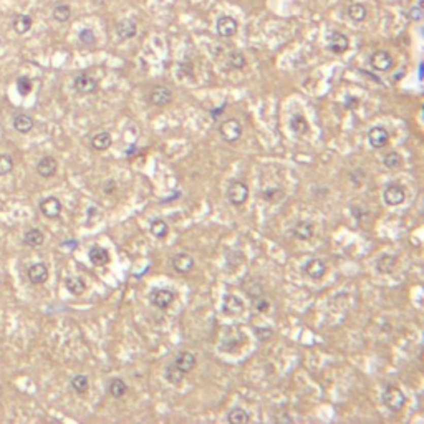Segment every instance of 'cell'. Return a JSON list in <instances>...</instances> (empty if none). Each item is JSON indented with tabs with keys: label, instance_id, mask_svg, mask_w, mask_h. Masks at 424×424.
I'll return each mask as SVG.
<instances>
[{
	"label": "cell",
	"instance_id": "cell-46",
	"mask_svg": "<svg viewBox=\"0 0 424 424\" xmlns=\"http://www.w3.org/2000/svg\"><path fill=\"white\" fill-rule=\"evenodd\" d=\"M225 108H227V105L224 103L222 106H219V108H216V110H212V111H211V116H212L214 119H216V118H219V116H220V115H222V113L225 111Z\"/></svg>",
	"mask_w": 424,
	"mask_h": 424
},
{
	"label": "cell",
	"instance_id": "cell-45",
	"mask_svg": "<svg viewBox=\"0 0 424 424\" xmlns=\"http://www.w3.org/2000/svg\"><path fill=\"white\" fill-rule=\"evenodd\" d=\"M270 308V302L265 300V299H257L255 302V310L258 313H267Z\"/></svg>",
	"mask_w": 424,
	"mask_h": 424
},
{
	"label": "cell",
	"instance_id": "cell-51",
	"mask_svg": "<svg viewBox=\"0 0 424 424\" xmlns=\"http://www.w3.org/2000/svg\"><path fill=\"white\" fill-rule=\"evenodd\" d=\"M0 45H2V39H0Z\"/></svg>",
	"mask_w": 424,
	"mask_h": 424
},
{
	"label": "cell",
	"instance_id": "cell-42",
	"mask_svg": "<svg viewBox=\"0 0 424 424\" xmlns=\"http://www.w3.org/2000/svg\"><path fill=\"white\" fill-rule=\"evenodd\" d=\"M255 337L260 340V341H267L274 337V330L269 327H257L255 328Z\"/></svg>",
	"mask_w": 424,
	"mask_h": 424
},
{
	"label": "cell",
	"instance_id": "cell-17",
	"mask_svg": "<svg viewBox=\"0 0 424 424\" xmlns=\"http://www.w3.org/2000/svg\"><path fill=\"white\" fill-rule=\"evenodd\" d=\"M138 34V25L131 18H123L121 22L116 23V35L121 40H129Z\"/></svg>",
	"mask_w": 424,
	"mask_h": 424
},
{
	"label": "cell",
	"instance_id": "cell-15",
	"mask_svg": "<svg viewBox=\"0 0 424 424\" xmlns=\"http://www.w3.org/2000/svg\"><path fill=\"white\" fill-rule=\"evenodd\" d=\"M368 141L373 148H383L386 146V143L389 141V133L386 131V128L383 126H373V128L368 131Z\"/></svg>",
	"mask_w": 424,
	"mask_h": 424
},
{
	"label": "cell",
	"instance_id": "cell-36",
	"mask_svg": "<svg viewBox=\"0 0 424 424\" xmlns=\"http://www.w3.org/2000/svg\"><path fill=\"white\" fill-rule=\"evenodd\" d=\"M383 164L388 169H398L401 168L403 164V157L400 153H396V151H389V153H386L383 157Z\"/></svg>",
	"mask_w": 424,
	"mask_h": 424
},
{
	"label": "cell",
	"instance_id": "cell-40",
	"mask_svg": "<svg viewBox=\"0 0 424 424\" xmlns=\"http://www.w3.org/2000/svg\"><path fill=\"white\" fill-rule=\"evenodd\" d=\"M17 90L22 96H27V94L31 91V81L27 77H20L17 80Z\"/></svg>",
	"mask_w": 424,
	"mask_h": 424
},
{
	"label": "cell",
	"instance_id": "cell-41",
	"mask_svg": "<svg viewBox=\"0 0 424 424\" xmlns=\"http://www.w3.org/2000/svg\"><path fill=\"white\" fill-rule=\"evenodd\" d=\"M78 39L81 43H85V45H93L94 42H96V37H94L93 34V30L90 28H83L80 31V35H78Z\"/></svg>",
	"mask_w": 424,
	"mask_h": 424
},
{
	"label": "cell",
	"instance_id": "cell-39",
	"mask_svg": "<svg viewBox=\"0 0 424 424\" xmlns=\"http://www.w3.org/2000/svg\"><path fill=\"white\" fill-rule=\"evenodd\" d=\"M14 171V159L9 154H0V176H7Z\"/></svg>",
	"mask_w": 424,
	"mask_h": 424
},
{
	"label": "cell",
	"instance_id": "cell-27",
	"mask_svg": "<svg viewBox=\"0 0 424 424\" xmlns=\"http://www.w3.org/2000/svg\"><path fill=\"white\" fill-rule=\"evenodd\" d=\"M111 144H113V138L110 133H106V131L98 133V135L93 136V139H91V146L96 151H106Z\"/></svg>",
	"mask_w": 424,
	"mask_h": 424
},
{
	"label": "cell",
	"instance_id": "cell-30",
	"mask_svg": "<svg viewBox=\"0 0 424 424\" xmlns=\"http://www.w3.org/2000/svg\"><path fill=\"white\" fill-rule=\"evenodd\" d=\"M149 231L156 239H164L169 234V225L162 219H153L149 224Z\"/></svg>",
	"mask_w": 424,
	"mask_h": 424
},
{
	"label": "cell",
	"instance_id": "cell-32",
	"mask_svg": "<svg viewBox=\"0 0 424 424\" xmlns=\"http://www.w3.org/2000/svg\"><path fill=\"white\" fill-rule=\"evenodd\" d=\"M110 395L113 398H123L126 393H128V384H126L121 378H113L110 381Z\"/></svg>",
	"mask_w": 424,
	"mask_h": 424
},
{
	"label": "cell",
	"instance_id": "cell-12",
	"mask_svg": "<svg viewBox=\"0 0 424 424\" xmlns=\"http://www.w3.org/2000/svg\"><path fill=\"white\" fill-rule=\"evenodd\" d=\"M216 30L217 35L222 37V39H231V37L236 35L237 31V22L236 18L232 17H219L217 23H216Z\"/></svg>",
	"mask_w": 424,
	"mask_h": 424
},
{
	"label": "cell",
	"instance_id": "cell-26",
	"mask_svg": "<svg viewBox=\"0 0 424 424\" xmlns=\"http://www.w3.org/2000/svg\"><path fill=\"white\" fill-rule=\"evenodd\" d=\"M290 128H292V131L297 133V135L303 136L310 131V124H308L307 118L303 115H293L292 118H290Z\"/></svg>",
	"mask_w": 424,
	"mask_h": 424
},
{
	"label": "cell",
	"instance_id": "cell-50",
	"mask_svg": "<svg viewBox=\"0 0 424 424\" xmlns=\"http://www.w3.org/2000/svg\"><path fill=\"white\" fill-rule=\"evenodd\" d=\"M0 396H2V386H0Z\"/></svg>",
	"mask_w": 424,
	"mask_h": 424
},
{
	"label": "cell",
	"instance_id": "cell-31",
	"mask_svg": "<svg viewBox=\"0 0 424 424\" xmlns=\"http://www.w3.org/2000/svg\"><path fill=\"white\" fill-rule=\"evenodd\" d=\"M227 421L231 424H247L250 422V416L247 414V411L242 408H234L227 414Z\"/></svg>",
	"mask_w": 424,
	"mask_h": 424
},
{
	"label": "cell",
	"instance_id": "cell-48",
	"mask_svg": "<svg viewBox=\"0 0 424 424\" xmlns=\"http://www.w3.org/2000/svg\"><path fill=\"white\" fill-rule=\"evenodd\" d=\"M136 151H138V148H136V146H131L129 149H126V154H128V156H131L133 153H136Z\"/></svg>",
	"mask_w": 424,
	"mask_h": 424
},
{
	"label": "cell",
	"instance_id": "cell-10",
	"mask_svg": "<svg viewBox=\"0 0 424 424\" xmlns=\"http://www.w3.org/2000/svg\"><path fill=\"white\" fill-rule=\"evenodd\" d=\"M348 47H350V40H348L346 35L340 34V31H333V34H330V37H328V50H330V52L341 55L346 52Z\"/></svg>",
	"mask_w": 424,
	"mask_h": 424
},
{
	"label": "cell",
	"instance_id": "cell-34",
	"mask_svg": "<svg viewBox=\"0 0 424 424\" xmlns=\"http://www.w3.org/2000/svg\"><path fill=\"white\" fill-rule=\"evenodd\" d=\"M12 25H14V30L18 35H23L31 28V18L28 15H15Z\"/></svg>",
	"mask_w": 424,
	"mask_h": 424
},
{
	"label": "cell",
	"instance_id": "cell-33",
	"mask_svg": "<svg viewBox=\"0 0 424 424\" xmlns=\"http://www.w3.org/2000/svg\"><path fill=\"white\" fill-rule=\"evenodd\" d=\"M72 389L75 391L77 395H85L88 389H90V379L85 375H77L72 378Z\"/></svg>",
	"mask_w": 424,
	"mask_h": 424
},
{
	"label": "cell",
	"instance_id": "cell-22",
	"mask_svg": "<svg viewBox=\"0 0 424 424\" xmlns=\"http://www.w3.org/2000/svg\"><path fill=\"white\" fill-rule=\"evenodd\" d=\"M88 258H90V262L93 265H105L110 260V254H108V250L103 249V247L94 245L90 249V252H88Z\"/></svg>",
	"mask_w": 424,
	"mask_h": 424
},
{
	"label": "cell",
	"instance_id": "cell-49",
	"mask_svg": "<svg viewBox=\"0 0 424 424\" xmlns=\"http://www.w3.org/2000/svg\"><path fill=\"white\" fill-rule=\"evenodd\" d=\"M422 68L424 67H422V63H421V65H419V78H422Z\"/></svg>",
	"mask_w": 424,
	"mask_h": 424
},
{
	"label": "cell",
	"instance_id": "cell-1",
	"mask_svg": "<svg viewBox=\"0 0 424 424\" xmlns=\"http://www.w3.org/2000/svg\"><path fill=\"white\" fill-rule=\"evenodd\" d=\"M247 199H249V186L242 181H232L227 187V201L232 206L240 207L245 204Z\"/></svg>",
	"mask_w": 424,
	"mask_h": 424
},
{
	"label": "cell",
	"instance_id": "cell-25",
	"mask_svg": "<svg viewBox=\"0 0 424 424\" xmlns=\"http://www.w3.org/2000/svg\"><path fill=\"white\" fill-rule=\"evenodd\" d=\"M65 287L72 295H83L86 290V283L80 277H68L65 280Z\"/></svg>",
	"mask_w": 424,
	"mask_h": 424
},
{
	"label": "cell",
	"instance_id": "cell-38",
	"mask_svg": "<svg viewBox=\"0 0 424 424\" xmlns=\"http://www.w3.org/2000/svg\"><path fill=\"white\" fill-rule=\"evenodd\" d=\"M227 63H229V67L234 70H242L247 65V60L242 52H231L229 58H227Z\"/></svg>",
	"mask_w": 424,
	"mask_h": 424
},
{
	"label": "cell",
	"instance_id": "cell-24",
	"mask_svg": "<svg viewBox=\"0 0 424 424\" xmlns=\"http://www.w3.org/2000/svg\"><path fill=\"white\" fill-rule=\"evenodd\" d=\"M23 242L25 245H28V247H40L43 245V242H45V236H43V232L40 229H28L27 232H25V236H23Z\"/></svg>",
	"mask_w": 424,
	"mask_h": 424
},
{
	"label": "cell",
	"instance_id": "cell-4",
	"mask_svg": "<svg viewBox=\"0 0 424 424\" xmlns=\"http://www.w3.org/2000/svg\"><path fill=\"white\" fill-rule=\"evenodd\" d=\"M406 199V191H404V187L396 184V182H391L384 187L383 191V201L386 202L388 206H400Z\"/></svg>",
	"mask_w": 424,
	"mask_h": 424
},
{
	"label": "cell",
	"instance_id": "cell-14",
	"mask_svg": "<svg viewBox=\"0 0 424 424\" xmlns=\"http://www.w3.org/2000/svg\"><path fill=\"white\" fill-rule=\"evenodd\" d=\"M73 86H75V90H77L78 93H81V94H90L98 88V83H96V80H94L93 77H90L88 73H81L75 78Z\"/></svg>",
	"mask_w": 424,
	"mask_h": 424
},
{
	"label": "cell",
	"instance_id": "cell-44",
	"mask_svg": "<svg viewBox=\"0 0 424 424\" xmlns=\"http://www.w3.org/2000/svg\"><path fill=\"white\" fill-rule=\"evenodd\" d=\"M118 191V182L115 179H110V181H106L105 184H103V192L106 195H111V194H115Z\"/></svg>",
	"mask_w": 424,
	"mask_h": 424
},
{
	"label": "cell",
	"instance_id": "cell-23",
	"mask_svg": "<svg viewBox=\"0 0 424 424\" xmlns=\"http://www.w3.org/2000/svg\"><path fill=\"white\" fill-rule=\"evenodd\" d=\"M14 128H15L17 133L27 135V133H30L31 129H34V119H31V116L20 113V115H17L14 118Z\"/></svg>",
	"mask_w": 424,
	"mask_h": 424
},
{
	"label": "cell",
	"instance_id": "cell-3",
	"mask_svg": "<svg viewBox=\"0 0 424 424\" xmlns=\"http://www.w3.org/2000/svg\"><path fill=\"white\" fill-rule=\"evenodd\" d=\"M383 403L386 404V408L389 411L400 413V411L404 408V404H406V398H404L403 391L400 388L389 386V388H386L384 395H383Z\"/></svg>",
	"mask_w": 424,
	"mask_h": 424
},
{
	"label": "cell",
	"instance_id": "cell-18",
	"mask_svg": "<svg viewBox=\"0 0 424 424\" xmlns=\"http://www.w3.org/2000/svg\"><path fill=\"white\" fill-rule=\"evenodd\" d=\"M56 169H58V162H56V159L52 156L42 157V159L37 162V173H39V176H42V178H47V179L52 178V176H55Z\"/></svg>",
	"mask_w": 424,
	"mask_h": 424
},
{
	"label": "cell",
	"instance_id": "cell-11",
	"mask_svg": "<svg viewBox=\"0 0 424 424\" xmlns=\"http://www.w3.org/2000/svg\"><path fill=\"white\" fill-rule=\"evenodd\" d=\"M27 275H28V280L34 285H42V283H45L48 280V267L43 262L34 264L28 267Z\"/></svg>",
	"mask_w": 424,
	"mask_h": 424
},
{
	"label": "cell",
	"instance_id": "cell-29",
	"mask_svg": "<svg viewBox=\"0 0 424 424\" xmlns=\"http://www.w3.org/2000/svg\"><path fill=\"white\" fill-rule=\"evenodd\" d=\"M283 198H285V192H283V189H280V187H267L262 191V199L265 202H269V204H277V202H280Z\"/></svg>",
	"mask_w": 424,
	"mask_h": 424
},
{
	"label": "cell",
	"instance_id": "cell-37",
	"mask_svg": "<svg viewBox=\"0 0 424 424\" xmlns=\"http://www.w3.org/2000/svg\"><path fill=\"white\" fill-rule=\"evenodd\" d=\"M70 17H72V10H70L68 5L65 4H58L56 7L53 9V18L56 22H60V23H65L70 20Z\"/></svg>",
	"mask_w": 424,
	"mask_h": 424
},
{
	"label": "cell",
	"instance_id": "cell-9",
	"mask_svg": "<svg viewBox=\"0 0 424 424\" xmlns=\"http://www.w3.org/2000/svg\"><path fill=\"white\" fill-rule=\"evenodd\" d=\"M149 101L154 106H166L173 101V91L169 90L168 86L164 85H157L154 86L149 93Z\"/></svg>",
	"mask_w": 424,
	"mask_h": 424
},
{
	"label": "cell",
	"instance_id": "cell-47",
	"mask_svg": "<svg viewBox=\"0 0 424 424\" xmlns=\"http://www.w3.org/2000/svg\"><path fill=\"white\" fill-rule=\"evenodd\" d=\"M61 247H65V249H68V250H73V249H77L78 247V242L77 240H65V242H61Z\"/></svg>",
	"mask_w": 424,
	"mask_h": 424
},
{
	"label": "cell",
	"instance_id": "cell-6",
	"mask_svg": "<svg viewBox=\"0 0 424 424\" xmlns=\"http://www.w3.org/2000/svg\"><path fill=\"white\" fill-rule=\"evenodd\" d=\"M371 67L376 70V72H389L391 68L395 67V60L386 50H378L371 55L370 58Z\"/></svg>",
	"mask_w": 424,
	"mask_h": 424
},
{
	"label": "cell",
	"instance_id": "cell-7",
	"mask_svg": "<svg viewBox=\"0 0 424 424\" xmlns=\"http://www.w3.org/2000/svg\"><path fill=\"white\" fill-rule=\"evenodd\" d=\"M173 365L181 373L187 375V373L192 371L195 368V365H198V356H195L192 351H181V353H178V356L174 358Z\"/></svg>",
	"mask_w": 424,
	"mask_h": 424
},
{
	"label": "cell",
	"instance_id": "cell-20",
	"mask_svg": "<svg viewBox=\"0 0 424 424\" xmlns=\"http://www.w3.org/2000/svg\"><path fill=\"white\" fill-rule=\"evenodd\" d=\"M396 265H398V258L395 255L383 254V255H379L376 260V270L383 275H389L396 270Z\"/></svg>",
	"mask_w": 424,
	"mask_h": 424
},
{
	"label": "cell",
	"instance_id": "cell-2",
	"mask_svg": "<svg viewBox=\"0 0 424 424\" xmlns=\"http://www.w3.org/2000/svg\"><path fill=\"white\" fill-rule=\"evenodd\" d=\"M219 135L225 143H236L242 136V124H240L236 118L225 119L219 126Z\"/></svg>",
	"mask_w": 424,
	"mask_h": 424
},
{
	"label": "cell",
	"instance_id": "cell-13",
	"mask_svg": "<svg viewBox=\"0 0 424 424\" xmlns=\"http://www.w3.org/2000/svg\"><path fill=\"white\" fill-rule=\"evenodd\" d=\"M171 264H173V269L178 272V274H189L192 269H194V258L192 255H189V254H184V252H179V254H176L173 257V260H171Z\"/></svg>",
	"mask_w": 424,
	"mask_h": 424
},
{
	"label": "cell",
	"instance_id": "cell-35",
	"mask_svg": "<svg viewBox=\"0 0 424 424\" xmlns=\"http://www.w3.org/2000/svg\"><path fill=\"white\" fill-rule=\"evenodd\" d=\"M184 373H181L173 363H169L166 368H164V378L168 379L171 384H179L182 383V379H184Z\"/></svg>",
	"mask_w": 424,
	"mask_h": 424
},
{
	"label": "cell",
	"instance_id": "cell-28",
	"mask_svg": "<svg viewBox=\"0 0 424 424\" xmlns=\"http://www.w3.org/2000/svg\"><path fill=\"white\" fill-rule=\"evenodd\" d=\"M348 17H350L353 22L362 23L366 20V17H368V10H366L363 4H351L350 7H348Z\"/></svg>",
	"mask_w": 424,
	"mask_h": 424
},
{
	"label": "cell",
	"instance_id": "cell-19",
	"mask_svg": "<svg viewBox=\"0 0 424 424\" xmlns=\"http://www.w3.org/2000/svg\"><path fill=\"white\" fill-rule=\"evenodd\" d=\"M222 312L229 316H237L244 312V302L236 295H225L224 297V307Z\"/></svg>",
	"mask_w": 424,
	"mask_h": 424
},
{
	"label": "cell",
	"instance_id": "cell-8",
	"mask_svg": "<svg viewBox=\"0 0 424 424\" xmlns=\"http://www.w3.org/2000/svg\"><path fill=\"white\" fill-rule=\"evenodd\" d=\"M303 274H307L312 280H320L327 274V265L320 258H310V260L302 267Z\"/></svg>",
	"mask_w": 424,
	"mask_h": 424
},
{
	"label": "cell",
	"instance_id": "cell-43",
	"mask_svg": "<svg viewBox=\"0 0 424 424\" xmlns=\"http://www.w3.org/2000/svg\"><path fill=\"white\" fill-rule=\"evenodd\" d=\"M408 15H409V18L411 20H414V22H419L421 18L424 17V12H422V2H417L416 5L413 9H411L409 12H408Z\"/></svg>",
	"mask_w": 424,
	"mask_h": 424
},
{
	"label": "cell",
	"instance_id": "cell-21",
	"mask_svg": "<svg viewBox=\"0 0 424 424\" xmlns=\"http://www.w3.org/2000/svg\"><path fill=\"white\" fill-rule=\"evenodd\" d=\"M292 234H293V237L299 240H310L315 234L313 224L310 222V220H299V222L292 227Z\"/></svg>",
	"mask_w": 424,
	"mask_h": 424
},
{
	"label": "cell",
	"instance_id": "cell-5",
	"mask_svg": "<svg viewBox=\"0 0 424 424\" xmlns=\"http://www.w3.org/2000/svg\"><path fill=\"white\" fill-rule=\"evenodd\" d=\"M176 299V293L173 290H168V288H154L153 292L149 293V302L153 303L156 308H161V310H166L171 303L174 302Z\"/></svg>",
	"mask_w": 424,
	"mask_h": 424
},
{
	"label": "cell",
	"instance_id": "cell-16",
	"mask_svg": "<svg viewBox=\"0 0 424 424\" xmlns=\"http://www.w3.org/2000/svg\"><path fill=\"white\" fill-rule=\"evenodd\" d=\"M40 212L48 219H56L61 214V202L56 198H47L40 202Z\"/></svg>",
	"mask_w": 424,
	"mask_h": 424
}]
</instances>
